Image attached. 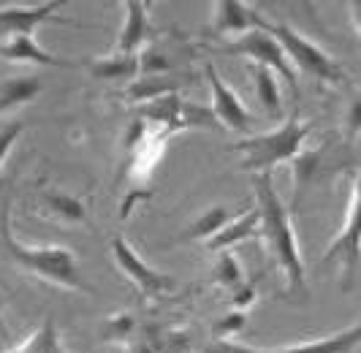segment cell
Wrapping results in <instances>:
<instances>
[{"label": "cell", "instance_id": "cell-1", "mask_svg": "<svg viewBox=\"0 0 361 353\" xmlns=\"http://www.w3.org/2000/svg\"><path fill=\"white\" fill-rule=\"evenodd\" d=\"M255 188V210H258V237L267 242L271 261L280 266V272L286 275L288 291H302L305 288V261H302V250L293 234V220H290L288 204H283L280 193L274 191L271 172H261L253 179Z\"/></svg>", "mask_w": 361, "mask_h": 353}, {"label": "cell", "instance_id": "cell-2", "mask_svg": "<svg viewBox=\"0 0 361 353\" xmlns=\"http://www.w3.org/2000/svg\"><path fill=\"white\" fill-rule=\"evenodd\" d=\"M0 242L6 247L8 258L25 269L27 275H36L41 280L52 282V285H60V288H85V280L79 275V264H76V256H73L68 247L63 245H41V247H30L22 245L14 231H11V210L6 207L3 210V217H0Z\"/></svg>", "mask_w": 361, "mask_h": 353}, {"label": "cell", "instance_id": "cell-3", "mask_svg": "<svg viewBox=\"0 0 361 353\" xmlns=\"http://www.w3.org/2000/svg\"><path fill=\"white\" fill-rule=\"evenodd\" d=\"M310 131H312L310 123L299 120V117H288L286 123L277 125L274 131L236 141L234 150L245 158L242 160V169L261 174V172H271L277 163H293V160L299 158Z\"/></svg>", "mask_w": 361, "mask_h": 353}, {"label": "cell", "instance_id": "cell-4", "mask_svg": "<svg viewBox=\"0 0 361 353\" xmlns=\"http://www.w3.org/2000/svg\"><path fill=\"white\" fill-rule=\"evenodd\" d=\"M255 28L267 30V33L280 44V49H283V54H286V60L293 63L302 73H307V76L318 79V82H324V85H340V82L345 79L343 66H340L331 54H326L318 44H312L310 38H305L299 30H293V28L283 25V22H267L261 14H258ZM293 66H290V68H293Z\"/></svg>", "mask_w": 361, "mask_h": 353}, {"label": "cell", "instance_id": "cell-5", "mask_svg": "<svg viewBox=\"0 0 361 353\" xmlns=\"http://www.w3.org/2000/svg\"><path fill=\"white\" fill-rule=\"evenodd\" d=\"M226 52L228 54H242V57H250L255 60L261 68L277 71V76L288 85V90L293 95H299V79H296V71L290 68V63L286 60V54L280 49V44L271 38L267 30L253 28L247 33L236 35L226 44Z\"/></svg>", "mask_w": 361, "mask_h": 353}, {"label": "cell", "instance_id": "cell-6", "mask_svg": "<svg viewBox=\"0 0 361 353\" xmlns=\"http://www.w3.org/2000/svg\"><path fill=\"white\" fill-rule=\"evenodd\" d=\"M111 256H114V264L120 266V272L136 285V291L147 299H161V297L171 294L177 288L174 277L152 269L133 247L128 245L126 237H114L111 239Z\"/></svg>", "mask_w": 361, "mask_h": 353}, {"label": "cell", "instance_id": "cell-7", "mask_svg": "<svg viewBox=\"0 0 361 353\" xmlns=\"http://www.w3.org/2000/svg\"><path fill=\"white\" fill-rule=\"evenodd\" d=\"M204 73H207V82H209V90H212V114H215V123L228 128V131H236V133H247L250 125H253V117H250L247 106L242 104V98L236 95V90H231L220 79V71L212 63L204 66Z\"/></svg>", "mask_w": 361, "mask_h": 353}, {"label": "cell", "instance_id": "cell-8", "mask_svg": "<svg viewBox=\"0 0 361 353\" xmlns=\"http://www.w3.org/2000/svg\"><path fill=\"white\" fill-rule=\"evenodd\" d=\"M359 220H361V191H359V182L353 179L350 182V198H348V210H345V223L340 234L331 239V245L326 250L324 261H334V258H340V264L343 269L348 272H353L356 264H359V237H361V229H359Z\"/></svg>", "mask_w": 361, "mask_h": 353}, {"label": "cell", "instance_id": "cell-9", "mask_svg": "<svg viewBox=\"0 0 361 353\" xmlns=\"http://www.w3.org/2000/svg\"><path fill=\"white\" fill-rule=\"evenodd\" d=\"M228 353H353L361 342V323L356 321L353 326H348L337 335H329L324 340H310V342H296V345H286V348H247L242 342H231L223 340Z\"/></svg>", "mask_w": 361, "mask_h": 353}, {"label": "cell", "instance_id": "cell-10", "mask_svg": "<svg viewBox=\"0 0 361 353\" xmlns=\"http://www.w3.org/2000/svg\"><path fill=\"white\" fill-rule=\"evenodd\" d=\"M63 6H66L63 0H49V3H38V6H8V8H0V33L33 35Z\"/></svg>", "mask_w": 361, "mask_h": 353}, {"label": "cell", "instance_id": "cell-11", "mask_svg": "<svg viewBox=\"0 0 361 353\" xmlns=\"http://www.w3.org/2000/svg\"><path fill=\"white\" fill-rule=\"evenodd\" d=\"M0 57L11 63H30L47 68H71L68 60H60L52 52H47L36 41V35H6L0 41Z\"/></svg>", "mask_w": 361, "mask_h": 353}, {"label": "cell", "instance_id": "cell-12", "mask_svg": "<svg viewBox=\"0 0 361 353\" xmlns=\"http://www.w3.org/2000/svg\"><path fill=\"white\" fill-rule=\"evenodd\" d=\"M258 237V210L247 207L245 212L234 215L223 229L217 231L212 239H207L204 245L212 253H223V250H231V247L242 245V242H250Z\"/></svg>", "mask_w": 361, "mask_h": 353}, {"label": "cell", "instance_id": "cell-13", "mask_svg": "<svg viewBox=\"0 0 361 353\" xmlns=\"http://www.w3.org/2000/svg\"><path fill=\"white\" fill-rule=\"evenodd\" d=\"M126 22L117 38V54H139L147 41L149 19H147V3L142 0H128L126 6Z\"/></svg>", "mask_w": 361, "mask_h": 353}, {"label": "cell", "instance_id": "cell-14", "mask_svg": "<svg viewBox=\"0 0 361 353\" xmlns=\"http://www.w3.org/2000/svg\"><path fill=\"white\" fill-rule=\"evenodd\" d=\"M258 14L250 11L245 3L239 0H217L215 3V19H212V30L217 35H242L253 30Z\"/></svg>", "mask_w": 361, "mask_h": 353}, {"label": "cell", "instance_id": "cell-15", "mask_svg": "<svg viewBox=\"0 0 361 353\" xmlns=\"http://www.w3.org/2000/svg\"><path fill=\"white\" fill-rule=\"evenodd\" d=\"M41 90H44V82L38 76H14V79L3 82L0 85V114L36 101Z\"/></svg>", "mask_w": 361, "mask_h": 353}, {"label": "cell", "instance_id": "cell-16", "mask_svg": "<svg viewBox=\"0 0 361 353\" xmlns=\"http://www.w3.org/2000/svg\"><path fill=\"white\" fill-rule=\"evenodd\" d=\"M95 79H133L139 76V54H109L90 63Z\"/></svg>", "mask_w": 361, "mask_h": 353}, {"label": "cell", "instance_id": "cell-17", "mask_svg": "<svg viewBox=\"0 0 361 353\" xmlns=\"http://www.w3.org/2000/svg\"><path fill=\"white\" fill-rule=\"evenodd\" d=\"M8 353H71L63 345V337L57 332L52 318H47L41 326H38L33 335L27 337L22 345L11 348Z\"/></svg>", "mask_w": 361, "mask_h": 353}, {"label": "cell", "instance_id": "cell-18", "mask_svg": "<svg viewBox=\"0 0 361 353\" xmlns=\"http://www.w3.org/2000/svg\"><path fill=\"white\" fill-rule=\"evenodd\" d=\"M44 207L52 212L60 223H85L87 220L85 201L79 196L63 193V191H49V193H44Z\"/></svg>", "mask_w": 361, "mask_h": 353}, {"label": "cell", "instance_id": "cell-19", "mask_svg": "<svg viewBox=\"0 0 361 353\" xmlns=\"http://www.w3.org/2000/svg\"><path fill=\"white\" fill-rule=\"evenodd\" d=\"M253 90H255V98L261 109L269 114V117H277L283 112V98H280V88H277V79L269 68H261L255 66L253 68Z\"/></svg>", "mask_w": 361, "mask_h": 353}, {"label": "cell", "instance_id": "cell-20", "mask_svg": "<svg viewBox=\"0 0 361 353\" xmlns=\"http://www.w3.org/2000/svg\"><path fill=\"white\" fill-rule=\"evenodd\" d=\"M234 215L226 210V207H209V210L199 215L196 220H193V226L188 229V234L182 237V239H199V242H207V239H212L217 231L223 229L228 220H231Z\"/></svg>", "mask_w": 361, "mask_h": 353}, {"label": "cell", "instance_id": "cell-21", "mask_svg": "<svg viewBox=\"0 0 361 353\" xmlns=\"http://www.w3.org/2000/svg\"><path fill=\"white\" fill-rule=\"evenodd\" d=\"M215 282L220 288H228V291H236L239 285H245V272H242V264L231 250H223L215 261Z\"/></svg>", "mask_w": 361, "mask_h": 353}, {"label": "cell", "instance_id": "cell-22", "mask_svg": "<svg viewBox=\"0 0 361 353\" xmlns=\"http://www.w3.org/2000/svg\"><path fill=\"white\" fill-rule=\"evenodd\" d=\"M133 326H136V321H133L130 313H117V316H111L106 323H104V335H106L109 340H120V337L130 335Z\"/></svg>", "mask_w": 361, "mask_h": 353}, {"label": "cell", "instance_id": "cell-23", "mask_svg": "<svg viewBox=\"0 0 361 353\" xmlns=\"http://www.w3.org/2000/svg\"><path fill=\"white\" fill-rule=\"evenodd\" d=\"M19 133H22V123H19V120H14V123H6L3 128H0V166H3L6 155L11 152V147L17 144Z\"/></svg>", "mask_w": 361, "mask_h": 353}, {"label": "cell", "instance_id": "cell-24", "mask_svg": "<svg viewBox=\"0 0 361 353\" xmlns=\"http://www.w3.org/2000/svg\"><path fill=\"white\" fill-rule=\"evenodd\" d=\"M245 326V313H239V310H234V313H228V316L220 321V335H236L239 329Z\"/></svg>", "mask_w": 361, "mask_h": 353}, {"label": "cell", "instance_id": "cell-25", "mask_svg": "<svg viewBox=\"0 0 361 353\" xmlns=\"http://www.w3.org/2000/svg\"><path fill=\"white\" fill-rule=\"evenodd\" d=\"M3 291H0V332H3V329H6V326H3Z\"/></svg>", "mask_w": 361, "mask_h": 353}]
</instances>
